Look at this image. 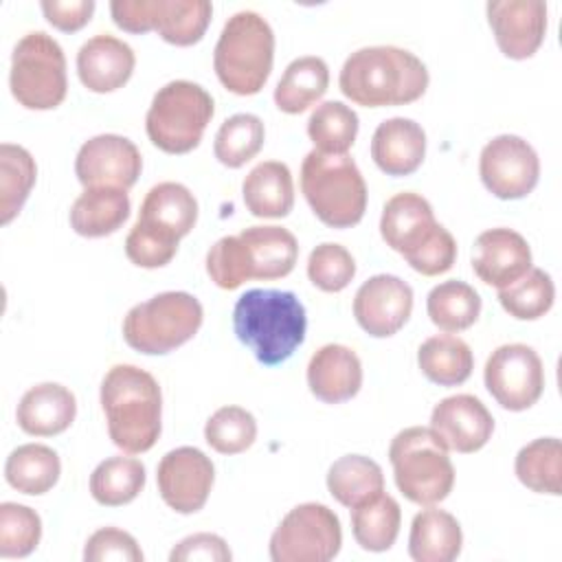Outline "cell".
<instances>
[{
  "mask_svg": "<svg viewBox=\"0 0 562 562\" xmlns=\"http://www.w3.org/2000/svg\"><path fill=\"white\" fill-rule=\"evenodd\" d=\"M145 487V465L134 457H110L90 474V494L99 505L121 507Z\"/></svg>",
  "mask_w": 562,
  "mask_h": 562,
  "instance_id": "37",
  "label": "cell"
},
{
  "mask_svg": "<svg viewBox=\"0 0 562 562\" xmlns=\"http://www.w3.org/2000/svg\"><path fill=\"white\" fill-rule=\"evenodd\" d=\"M307 386L325 404L351 400L362 386V364L345 345H323L307 364Z\"/></svg>",
  "mask_w": 562,
  "mask_h": 562,
  "instance_id": "23",
  "label": "cell"
},
{
  "mask_svg": "<svg viewBox=\"0 0 562 562\" xmlns=\"http://www.w3.org/2000/svg\"><path fill=\"white\" fill-rule=\"evenodd\" d=\"M130 217V195L125 189L92 187L70 206V228L81 237H105L116 233Z\"/></svg>",
  "mask_w": 562,
  "mask_h": 562,
  "instance_id": "29",
  "label": "cell"
},
{
  "mask_svg": "<svg viewBox=\"0 0 562 562\" xmlns=\"http://www.w3.org/2000/svg\"><path fill=\"white\" fill-rule=\"evenodd\" d=\"M215 481L211 459L193 446L169 450L158 468L156 483L162 501L178 514H195L206 505Z\"/></svg>",
  "mask_w": 562,
  "mask_h": 562,
  "instance_id": "14",
  "label": "cell"
},
{
  "mask_svg": "<svg viewBox=\"0 0 562 562\" xmlns=\"http://www.w3.org/2000/svg\"><path fill=\"white\" fill-rule=\"evenodd\" d=\"M307 277L323 292H340L356 277V261L345 246L323 241L307 257Z\"/></svg>",
  "mask_w": 562,
  "mask_h": 562,
  "instance_id": "44",
  "label": "cell"
},
{
  "mask_svg": "<svg viewBox=\"0 0 562 562\" xmlns=\"http://www.w3.org/2000/svg\"><path fill=\"white\" fill-rule=\"evenodd\" d=\"M426 312L435 327L446 334L472 327L481 314V296L465 281H441L426 296Z\"/></svg>",
  "mask_w": 562,
  "mask_h": 562,
  "instance_id": "35",
  "label": "cell"
},
{
  "mask_svg": "<svg viewBox=\"0 0 562 562\" xmlns=\"http://www.w3.org/2000/svg\"><path fill=\"white\" fill-rule=\"evenodd\" d=\"M487 22L501 53L509 59H529L547 33V4L540 0L487 2Z\"/></svg>",
  "mask_w": 562,
  "mask_h": 562,
  "instance_id": "17",
  "label": "cell"
},
{
  "mask_svg": "<svg viewBox=\"0 0 562 562\" xmlns=\"http://www.w3.org/2000/svg\"><path fill=\"white\" fill-rule=\"evenodd\" d=\"M329 86V68L323 57L305 55L283 70L277 88L274 103L285 114H301L314 105Z\"/></svg>",
  "mask_w": 562,
  "mask_h": 562,
  "instance_id": "30",
  "label": "cell"
},
{
  "mask_svg": "<svg viewBox=\"0 0 562 562\" xmlns=\"http://www.w3.org/2000/svg\"><path fill=\"white\" fill-rule=\"evenodd\" d=\"M9 86L26 110H53L66 99V57L59 42L44 33H26L13 48Z\"/></svg>",
  "mask_w": 562,
  "mask_h": 562,
  "instance_id": "9",
  "label": "cell"
},
{
  "mask_svg": "<svg viewBox=\"0 0 562 562\" xmlns=\"http://www.w3.org/2000/svg\"><path fill=\"white\" fill-rule=\"evenodd\" d=\"M204 321L202 303L189 292H160L123 318L125 342L140 353L162 356L189 342Z\"/></svg>",
  "mask_w": 562,
  "mask_h": 562,
  "instance_id": "7",
  "label": "cell"
},
{
  "mask_svg": "<svg viewBox=\"0 0 562 562\" xmlns=\"http://www.w3.org/2000/svg\"><path fill=\"white\" fill-rule=\"evenodd\" d=\"M44 18L59 31L72 33L83 29L92 13H94V0H70V2H61V0H42L40 2Z\"/></svg>",
  "mask_w": 562,
  "mask_h": 562,
  "instance_id": "50",
  "label": "cell"
},
{
  "mask_svg": "<svg viewBox=\"0 0 562 562\" xmlns=\"http://www.w3.org/2000/svg\"><path fill=\"white\" fill-rule=\"evenodd\" d=\"M241 195L255 217H285L294 206V182L288 165L279 160L259 162L244 178Z\"/></svg>",
  "mask_w": 562,
  "mask_h": 562,
  "instance_id": "28",
  "label": "cell"
},
{
  "mask_svg": "<svg viewBox=\"0 0 562 562\" xmlns=\"http://www.w3.org/2000/svg\"><path fill=\"white\" fill-rule=\"evenodd\" d=\"M454 259H457V241L452 233L439 224L432 237L419 250L406 257V263L424 277H437L448 272L454 266Z\"/></svg>",
  "mask_w": 562,
  "mask_h": 562,
  "instance_id": "48",
  "label": "cell"
},
{
  "mask_svg": "<svg viewBox=\"0 0 562 562\" xmlns=\"http://www.w3.org/2000/svg\"><path fill=\"white\" fill-rule=\"evenodd\" d=\"M413 312V288L395 274L367 279L353 296V316L373 338L397 334Z\"/></svg>",
  "mask_w": 562,
  "mask_h": 562,
  "instance_id": "16",
  "label": "cell"
},
{
  "mask_svg": "<svg viewBox=\"0 0 562 562\" xmlns=\"http://www.w3.org/2000/svg\"><path fill=\"white\" fill-rule=\"evenodd\" d=\"M342 544L340 520L323 503H301L290 509L270 536L274 562H327Z\"/></svg>",
  "mask_w": 562,
  "mask_h": 562,
  "instance_id": "11",
  "label": "cell"
},
{
  "mask_svg": "<svg viewBox=\"0 0 562 562\" xmlns=\"http://www.w3.org/2000/svg\"><path fill=\"white\" fill-rule=\"evenodd\" d=\"M274 33L255 11H237L226 20L213 50L220 83L239 97L257 94L272 70Z\"/></svg>",
  "mask_w": 562,
  "mask_h": 562,
  "instance_id": "4",
  "label": "cell"
},
{
  "mask_svg": "<svg viewBox=\"0 0 562 562\" xmlns=\"http://www.w3.org/2000/svg\"><path fill=\"white\" fill-rule=\"evenodd\" d=\"M430 428L448 450L470 454L492 439L494 417L479 397L457 393L435 404Z\"/></svg>",
  "mask_w": 562,
  "mask_h": 562,
  "instance_id": "18",
  "label": "cell"
},
{
  "mask_svg": "<svg viewBox=\"0 0 562 562\" xmlns=\"http://www.w3.org/2000/svg\"><path fill=\"white\" fill-rule=\"evenodd\" d=\"M77 415V400L70 389L57 382L31 386L15 411L18 426L33 437H53L70 428Z\"/></svg>",
  "mask_w": 562,
  "mask_h": 562,
  "instance_id": "24",
  "label": "cell"
},
{
  "mask_svg": "<svg viewBox=\"0 0 562 562\" xmlns=\"http://www.w3.org/2000/svg\"><path fill=\"white\" fill-rule=\"evenodd\" d=\"M42 538V518L20 503L0 505V558H26Z\"/></svg>",
  "mask_w": 562,
  "mask_h": 562,
  "instance_id": "43",
  "label": "cell"
},
{
  "mask_svg": "<svg viewBox=\"0 0 562 562\" xmlns=\"http://www.w3.org/2000/svg\"><path fill=\"white\" fill-rule=\"evenodd\" d=\"M479 176L492 195L520 200L538 184L540 158L522 136L501 134L481 149Z\"/></svg>",
  "mask_w": 562,
  "mask_h": 562,
  "instance_id": "13",
  "label": "cell"
},
{
  "mask_svg": "<svg viewBox=\"0 0 562 562\" xmlns=\"http://www.w3.org/2000/svg\"><path fill=\"white\" fill-rule=\"evenodd\" d=\"M204 439L220 454H239L255 443L257 422L241 406H222L206 419Z\"/></svg>",
  "mask_w": 562,
  "mask_h": 562,
  "instance_id": "42",
  "label": "cell"
},
{
  "mask_svg": "<svg viewBox=\"0 0 562 562\" xmlns=\"http://www.w3.org/2000/svg\"><path fill=\"white\" fill-rule=\"evenodd\" d=\"M206 272L222 290H235L250 279L246 244L239 235H226L209 248Z\"/></svg>",
  "mask_w": 562,
  "mask_h": 562,
  "instance_id": "45",
  "label": "cell"
},
{
  "mask_svg": "<svg viewBox=\"0 0 562 562\" xmlns=\"http://www.w3.org/2000/svg\"><path fill=\"white\" fill-rule=\"evenodd\" d=\"M86 562H143V551L136 538L119 527H101L97 529L83 547Z\"/></svg>",
  "mask_w": 562,
  "mask_h": 562,
  "instance_id": "47",
  "label": "cell"
},
{
  "mask_svg": "<svg viewBox=\"0 0 562 562\" xmlns=\"http://www.w3.org/2000/svg\"><path fill=\"white\" fill-rule=\"evenodd\" d=\"M233 553L226 540L217 533H193L182 538L169 553L171 562H231Z\"/></svg>",
  "mask_w": 562,
  "mask_h": 562,
  "instance_id": "49",
  "label": "cell"
},
{
  "mask_svg": "<svg viewBox=\"0 0 562 562\" xmlns=\"http://www.w3.org/2000/svg\"><path fill=\"white\" fill-rule=\"evenodd\" d=\"M37 167L33 156L13 143L0 145V222L9 224L24 206L33 184Z\"/></svg>",
  "mask_w": 562,
  "mask_h": 562,
  "instance_id": "38",
  "label": "cell"
},
{
  "mask_svg": "<svg viewBox=\"0 0 562 562\" xmlns=\"http://www.w3.org/2000/svg\"><path fill=\"white\" fill-rule=\"evenodd\" d=\"M246 244L250 279H281L299 259L296 237L283 226H248L239 233Z\"/></svg>",
  "mask_w": 562,
  "mask_h": 562,
  "instance_id": "27",
  "label": "cell"
},
{
  "mask_svg": "<svg viewBox=\"0 0 562 562\" xmlns=\"http://www.w3.org/2000/svg\"><path fill=\"white\" fill-rule=\"evenodd\" d=\"M531 268V248L527 239L512 228H490L474 239L472 270L496 290L512 285Z\"/></svg>",
  "mask_w": 562,
  "mask_h": 562,
  "instance_id": "19",
  "label": "cell"
},
{
  "mask_svg": "<svg viewBox=\"0 0 562 562\" xmlns=\"http://www.w3.org/2000/svg\"><path fill=\"white\" fill-rule=\"evenodd\" d=\"M426 156V132L413 119L393 116L382 121L371 136V158L386 176L415 173Z\"/></svg>",
  "mask_w": 562,
  "mask_h": 562,
  "instance_id": "22",
  "label": "cell"
},
{
  "mask_svg": "<svg viewBox=\"0 0 562 562\" xmlns=\"http://www.w3.org/2000/svg\"><path fill=\"white\" fill-rule=\"evenodd\" d=\"M136 66L132 46L110 33H99L81 44L77 53V75L90 92H114L123 88Z\"/></svg>",
  "mask_w": 562,
  "mask_h": 562,
  "instance_id": "20",
  "label": "cell"
},
{
  "mask_svg": "<svg viewBox=\"0 0 562 562\" xmlns=\"http://www.w3.org/2000/svg\"><path fill=\"white\" fill-rule=\"evenodd\" d=\"M307 136L321 154H347L358 136V114L342 101H325L310 114Z\"/></svg>",
  "mask_w": 562,
  "mask_h": 562,
  "instance_id": "40",
  "label": "cell"
},
{
  "mask_svg": "<svg viewBox=\"0 0 562 562\" xmlns=\"http://www.w3.org/2000/svg\"><path fill=\"white\" fill-rule=\"evenodd\" d=\"M301 191L314 215L329 228H351L367 211L364 178L347 154L312 149L301 165Z\"/></svg>",
  "mask_w": 562,
  "mask_h": 562,
  "instance_id": "5",
  "label": "cell"
},
{
  "mask_svg": "<svg viewBox=\"0 0 562 562\" xmlns=\"http://www.w3.org/2000/svg\"><path fill=\"white\" fill-rule=\"evenodd\" d=\"M430 202L413 191L395 193L386 200L380 217V235L389 248L400 252L404 259L419 250L437 231Z\"/></svg>",
  "mask_w": 562,
  "mask_h": 562,
  "instance_id": "21",
  "label": "cell"
},
{
  "mask_svg": "<svg viewBox=\"0 0 562 562\" xmlns=\"http://www.w3.org/2000/svg\"><path fill=\"white\" fill-rule=\"evenodd\" d=\"M143 171L138 147L119 134H99L88 138L75 158L77 180L86 187L130 189Z\"/></svg>",
  "mask_w": 562,
  "mask_h": 562,
  "instance_id": "15",
  "label": "cell"
},
{
  "mask_svg": "<svg viewBox=\"0 0 562 562\" xmlns=\"http://www.w3.org/2000/svg\"><path fill=\"white\" fill-rule=\"evenodd\" d=\"M485 389L505 411L531 408L544 391V367L533 347L509 342L496 347L483 369Z\"/></svg>",
  "mask_w": 562,
  "mask_h": 562,
  "instance_id": "12",
  "label": "cell"
},
{
  "mask_svg": "<svg viewBox=\"0 0 562 562\" xmlns=\"http://www.w3.org/2000/svg\"><path fill=\"white\" fill-rule=\"evenodd\" d=\"M110 13L127 33L156 31L173 46H191L206 33L213 7L209 0H112Z\"/></svg>",
  "mask_w": 562,
  "mask_h": 562,
  "instance_id": "10",
  "label": "cell"
},
{
  "mask_svg": "<svg viewBox=\"0 0 562 562\" xmlns=\"http://www.w3.org/2000/svg\"><path fill=\"white\" fill-rule=\"evenodd\" d=\"M461 544V525L450 512L428 505L415 514L408 536V555L415 562H452Z\"/></svg>",
  "mask_w": 562,
  "mask_h": 562,
  "instance_id": "26",
  "label": "cell"
},
{
  "mask_svg": "<svg viewBox=\"0 0 562 562\" xmlns=\"http://www.w3.org/2000/svg\"><path fill=\"white\" fill-rule=\"evenodd\" d=\"M426 64L406 48L364 46L353 50L338 77L340 92L356 105L384 108L417 101L428 88Z\"/></svg>",
  "mask_w": 562,
  "mask_h": 562,
  "instance_id": "1",
  "label": "cell"
},
{
  "mask_svg": "<svg viewBox=\"0 0 562 562\" xmlns=\"http://www.w3.org/2000/svg\"><path fill=\"white\" fill-rule=\"evenodd\" d=\"M417 364L430 382L439 386H459L470 378L474 356L470 345L459 336L437 334L426 338L417 349Z\"/></svg>",
  "mask_w": 562,
  "mask_h": 562,
  "instance_id": "31",
  "label": "cell"
},
{
  "mask_svg": "<svg viewBox=\"0 0 562 562\" xmlns=\"http://www.w3.org/2000/svg\"><path fill=\"white\" fill-rule=\"evenodd\" d=\"M195 220L198 202L193 193L180 182H158L147 191L136 222L180 241L191 233Z\"/></svg>",
  "mask_w": 562,
  "mask_h": 562,
  "instance_id": "25",
  "label": "cell"
},
{
  "mask_svg": "<svg viewBox=\"0 0 562 562\" xmlns=\"http://www.w3.org/2000/svg\"><path fill=\"white\" fill-rule=\"evenodd\" d=\"M263 140H266L263 121L257 114L239 112L228 116L220 125L213 143V154L224 167L237 169L259 154V149L263 147Z\"/></svg>",
  "mask_w": 562,
  "mask_h": 562,
  "instance_id": "39",
  "label": "cell"
},
{
  "mask_svg": "<svg viewBox=\"0 0 562 562\" xmlns=\"http://www.w3.org/2000/svg\"><path fill=\"white\" fill-rule=\"evenodd\" d=\"M503 310L518 321H536L544 316L555 301V285L542 268H529L518 281L498 290Z\"/></svg>",
  "mask_w": 562,
  "mask_h": 562,
  "instance_id": "41",
  "label": "cell"
},
{
  "mask_svg": "<svg viewBox=\"0 0 562 562\" xmlns=\"http://www.w3.org/2000/svg\"><path fill=\"white\" fill-rule=\"evenodd\" d=\"M61 461L59 454L44 443H24L11 450L4 463L7 483L29 496H40L53 490L59 481Z\"/></svg>",
  "mask_w": 562,
  "mask_h": 562,
  "instance_id": "32",
  "label": "cell"
},
{
  "mask_svg": "<svg viewBox=\"0 0 562 562\" xmlns=\"http://www.w3.org/2000/svg\"><path fill=\"white\" fill-rule=\"evenodd\" d=\"M178 252V241L136 222L125 239V255L138 268H162Z\"/></svg>",
  "mask_w": 562,
  "mask_h": 562,
  "instance_id": "46",
  "label": "cell"
},
{
  "mask_svg": "<svg viewBox=\"0 0 562 562\" xmlns=\"http://www.w3.org/2000/svg\"><path fill=\"white\" fill-rule=\"evenodd\" d=\"M233 329L261 364L274 367L303 345L307 316L294 292L255 288L237 299Z\"/></svg>",
  "mask_w": 562,
  "mask_h": 562,
  "instance_id": "3",
  "label": "cell"
},
{
  "mask_svg": "<svg viewBox=\"0 0 562 562\" xmlns=\"http://www.w3.org/2000/svg\"><path fill=\"white\" fill-rule=\"evenodd\" d=\"M514 470L518 481L538 494H562V443L558 437H540L522 446Z\"/></svg>",
  "mask_w": 562,
  "mask_h": 562,
  "instance_id": "36",
  "label": "cell"
},
{
  "mask_svg": "<svg viewBox=\"0 0 562 562\" xmlns=\"http://www.w3.org/2000/svg\"><path fill=\"white\" fill-rule=\"evenodd\" d=\"M329 494L345 507H356L384 492L382 468L364 454H345L327 472Z\"/></svg>",
  "mask_w": 562,
  "mask_h": 562,
  "instance_id": "34",
  "label": "cell"
},
{
  "mask_svg": "<svg viewBox=\"0 0 562 562\" xmlns=\"http://www.w3.org/2000/svg\"><path fill=\"white\" fill-rule=\"evenodd\" d=\"M443 441L426 426L400 430L389 446L397 490L415 505H437L452 492L454 465Z\"/></svg>",
  "mask_w": 562,
  "mask_h": 562,
  "instance_id": "6",
  "label": "cell"
},
{
  "mask_svg": "<svg viewBox=\"0 0 562 562\" xmlns=\"http://www.w3.org/2000/svg\"><path fill=\"white\" fill-rule=\"evenodd\" d=\"M213 112V97L200 83L176 79L154 94L145 116V130L158 149L187 154L200 145Z\"/></svg>",
  "mask_w": 562,
  "mask_h": 562,
  "instance_id": "8",
  "label": "cell"
},
{
  "mask_svg": "<svg viewBox=\"0 0 562 562\" xmlns=\"http://www.w3.org/2000/svg\"><path fill=\"white\" fill-rule=\"evenodd\" d=\"M99 395L116 448L127 454L154 448L162 430V393L151 373L134 364H114L105 373Z\"/></svg>",
  "mask_w": 562,
  "mask_h": 562,
  "instance_id": "2",
  "label": "cell"
},
{
  "mask_svg": "<svg viewBox=\"0 0 562 562\" xmlns=\"http://www.w3.org/2000/svg\"><path fill=\"white\" fill-rule=\"evenodd\" d=\"M402 509L397 501L384 492L351 507V531L364 551H389L400 533Z\"/></svg>",
  "mask_w": 562,
  "mask_h": 562,
  "instance_id": "33",
  "label": "cell"
}]
</instances>
